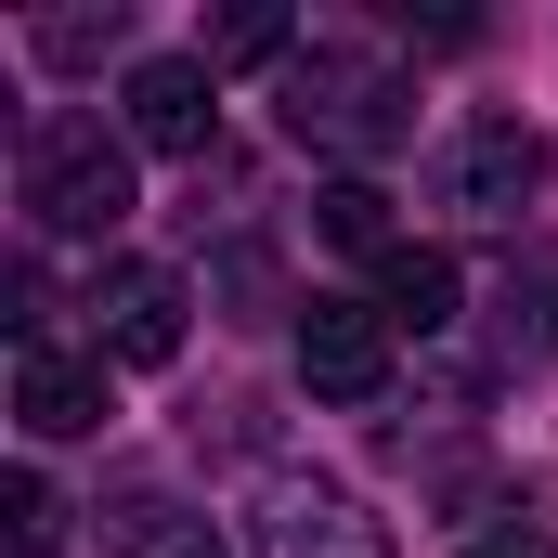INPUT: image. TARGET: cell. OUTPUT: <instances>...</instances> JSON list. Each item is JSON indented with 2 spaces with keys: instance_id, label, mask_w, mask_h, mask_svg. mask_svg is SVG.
Listing matches in <instances>:
<instances>
[{
  "instance_id": "6da1fadb",
  "label": "cell",
  "mask_w": 558,
  "mask_h": 558,
  "mask_svg": "<svg viewBox=\"0 0 558 558\" xmlns=\"http://www.w3.org/2000/svg\"><path fill=\"white\" fill-rule=\"evenodd\" d=\"M286 131L312 143V156H390V143L416 131V78L403 65H377V52H338V39H312V52H286Z\"/></svg>"
},
{
  "instance_id": "7a4b0ae2",
  "label": "cell",
  "mask_w": 558,
  "mask_h": 558,
  "mask_svg": "<svg viewBox=\"0 0 558 558\" xmlns=\"http://www.w3.org/2000/svg\"><path fill=\"white\" fill-rule=\"evenodd\" d=\"M13 195H26L39 234H118V221L143 208V195H131V143L105 131V118H26Z\"/></svg>"
},
{
  "instance_id": "3957f363",
  "label": "cell",
  "mask_w": 558,
  "mask_h": 558,
  "mask_svg": "<svg viewBox=\"0 0 558 558\" xmlns=\"http://www.w3.org/2000/svg\"><path fill=\"white\" fill-rule=\"evenodd\" d=\"M546 182H558V156H546L533 118H468V131L441 143V208L454 221H520Z\"/></svg>"
},
{
  "instance_id": "277c9868",
  "label": "cell",
  "mask_w": 558,
  "mask_h": 558,
  "mask_svg": "<svg viewBox=\"0 0 558 558\" xmlns=\"http://www.w3.org/2000/svg\"><path fill=\"white\" fill-rule=\"evenodd\" d=\"M247 546L260 558H390V520L364 494H338V481H260Z\"/></svg>"
},
{
  "instance_id": "5b68a950",
  "label": "cell",
  "mask_w": 558,
  "mask_h": 558,
  "mask_svg": "<svg viewBox=\"0 0 558 558\" xmlns=\"http://www.w3.org/2000/svg\"><path fill=\"white\" fill-rule=\"evenodd\" d=\"M182 325H195V286L169 260H105V286H92V351L105 364H182Z\"/></svg>"
},
{
  "instance_id": "8992f818",
  "label": "cell",
  "mask_w": 558,
  "mask_h": 558,
  "mask_svg": "<svg viewBox=\"0 0 558 558\" xmlns=\"http://www.w3.org/2000/svg\"><path fill=\"white\" fill-rule=\"evenodd\" d=\"M105 416H118L105 351H65V338H26V351H13V428H26V441H92Z\"/></svg>"
},
{
  "instance_id": "52a82bcc",
  "label": "cell",
  "mask_w": 558,
  "mask_h": 558,
  "mask_svg": "<svg viewBox=\"0 0 558 558\" xmlns=\"http://www.w3.org/2000/svg\"><path fill=\"white\" fill-rule=\"evenodd\" d=\"M299 377H312V403H377L390 390V312L377 299H312L299 312Z\"/></svg>"
},
{
  "instance_id": "ba28073f",
  "label": "cell",
  "mask_w": 558,
  "mask_h": 558,
  "mask_svg": "<svg viewBox=\"0 0 558 558\" xmlns=\"http://www.w3.org/2000/svg\"><path fill=\"white\" fill-rule=\"evenodd\" d=\"M118 118H131L143 156H208V131H221V78H208L195 52H156V65H131Z\"/></svg>"
},
{
  "instance_id": "9c48e42d",
  "label": "cell",
  "mask_w": 558,
  "mask_h": 558,
  "mask_svg": "<svg viewBox=\"0 0 558 558\" xmlns=\"http://www.w3.org/2000/svg\"><path fill=\"white\" fill-rule=\"evenodd\" d=\"M494 364L507 377H546L558 364V247H533V260L494 274Z\"/></svg>"
},
{
  "instance_id": "30bf717a",
  "label": "cell",
  "mask_w": 558,
  "mask_h": 558,
  "mask_svg": "<svg viewBox=\"0 0 558 558\" xmlns=\"http://www.w3.org/2000/svg\"><path fill=\"white\" fill-rule=\"evenodd\" d=\"M454 299H468V286H454L441 247H390V260H377V312H390V338H441Z\"/></svg>"
},
{
  "instance_id": "8fae6325",
  "label": "cell",
  "mask_w": 558,
  "mask_h": 558,
  "mask_svg": "<svg viewBox=\"0 0 558 558\" xmlns=\"http://www.w3.org/2000/svg\"><path fill=\"white\" fill-rule=\"evenodd\" d=\"M105 558H221V533H208L195 507H156V494H131V507L105 520Z\"/></svg>"
},
{
  "instance_id": "7c38bea8",
  "label": "cell",
  "mask_w": 558,
  "mask_h": 558,
  "mask_svg": "<svg viewBox=\"0 0 558 558\" xmlns=\"http://www.w3.org/2000/svg\"><path fill=\"white\" fill-rule=\"evenodd\" d=\"M312 221H325V247H364V260H390L403 234H390V195L364 182V169H338L325 195H312Z\"/></svg>"
},
{
  "instance_id": "4fadbf2b",
  "label": "cell",
  "mask_w": 558,
  "mask_h": 558,
  "mask_svg": "<svg viewBox=\"0 0 558 558\" xmlns=\"http://www.w3.org/2000/svg\"><path fill=\"white\" fill-rule=\"evenodd\" d=\"M195 65H208V78H221V65H286V13H274V0H247V13H221Z\"/></svg>"
},
{
  "instance_id": "5bb4252c",
  "label": "cell",
  "mask_w": 558,
  "mask_h": 558,
  "mask_svg": "<svg viewBox=\"0 0 558 558\" xmlns=\"http://www.w3.org/2000/svg\"><path fill=\"white\" fill-rule=\"evenodd\" d=\"M118 39H131V13H118V0H105V13H39V65H105Z\"/></svg>"
},
{
  "instance_id": "9a60e30c",
  "label": "cell",
  "mask_w": 558,
  "mask_h": 558,
  "mask_svg": "<svg viewBox=\"0 0 558 558\" xmlns=\"http://www.w3.org/2000/svg\"><path fill=\"white\" fill-rule=\"evenodd\" d=\"M0 520H13V546H26V558L65 533V507H52V481H39V468H13V481H0Z\"/></svg>"
},
{
  "instance_id": "2e32d148",
  "label": "cell",
  "mask_w": 558,
  "mask_h": 558,
  "mask_svg": "<svg viewBox=\"0 0 558 558\" xmlns=\"http://www.w3.org/2000/svg\"><path fill=\"white\" fill-rule=\"evenodd\" d=\"M468 558H558V533H533V520H507V533H481Z\"/></svg>"
}]
</instances>
